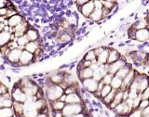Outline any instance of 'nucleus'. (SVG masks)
<instances>
[{
    "label": "nucleus",
    "mask_w": 149,
    "mask_h": 117,
    "mask_svg": "<svg viewBox=\"0 0 149 117\" xmlns=\"http://www.w3.org/2000/svg\"><path fill=\"white\" fill-rule=\"evenodd\" d=\"M47 98L49 101H54L60 99V97L64 94L63 89L59 85H54V84L49 83L47 87Z\"/></svg>",
    "instance_id": "obj_1"
},
{
    "label": "nucleus",
    "mask_w": 149,
    "mask_h": 117,
    "mask_svg": "<svg viewBox=\"0 0 149 117\" xmlns=\"http://www.w3.org/2000/svg\"><path fill=\"white\" fill-rule=\"evenodd\" d=\"M83 110L82 104H66L63 108V116H70L80 114Z\"/></svg>",
    "instance_id": "obj_2"
},
{
    "label": "nucleus",
    "mask_w": 149,
    "mask_h": 117,
    "mask_svg": "<svg viewBox=\"0 0 149 117\" xmlns=\"http://www.w3.org/2000/svg\"><path fill=\"white\" fill-rule=\"evenodd\" d=\"M126 64H127V62H125V60H122L119 58L118 60H116V62H112L110 64H107V73L115 75V73L118 72L120 68L125 66Z\"/></svg>",
    "instance_id": "obj_3"
},
{
    "label": "nucleus",
    "mask_w": 149,
    "mask_h": 117,
    "mask_svg": "<svg viewBox=\"0 0 149 117\" xmlns=\"http://www.w3.org/2000/svg\"><path fill=\"white\" fill-rule=\"evenodd\" d=\"M22 50H23V48H21V46H18L17 48L11 49L8 52V54L7 55L6 58L8 59V60L10 63L17 64L19 62V59H20V56H21V53H22Z\"/></svg>",
    "instance_id": "obj_4"
},
{
    "label": "nucleus",
    "mask_w": 149,
    "mask_h": 117,
    "mask_svg": "<svg viewBox=\"0 0 149 117\" xmlns=\"http://www.w3.org/2000/svg\"><path fill=\"white\" fill-rule=\"evenodd\" d=\"M34 59H35L34 54L31 52H28V51H26L25 49H23L21 53L18 63L20 65H28L34 62Z\"/></svg>",
    "instance_id": "obj_5"
},
{
    "label": "nucleus",
    "mask_w": 149,
    "mask_h": 117,
    "mask_svg": "<svg viewBox=\"0 0 149 117\" xmlns=\"http://www.w3.org/2000/svg\"><path fill=\"white\" fill-rule=\"evenodd\" d=\"M82 85H83V87L85 88L86 90L90 91L91 93H94L97 90L98 82L95 80V79L91 77V78L84 79V80L82 81Z\"/></svg>",
    "instance_id": "obj_6"
},
{
    "label": "nucleus",
    "mask_w": 149,
    "mask_h": 117,
    "mask_svg": "<svg viewBox=\"0 0 149 117\" xmlns=\"http://www.w3.org/2000/svg\"><path fill=\"white\" fill-rule=\"evenodd\" d=\"M11 98L13 99L14 101H18V102H25L27 100V96L25 95V93L23 92L20 87H16L15 88L13 89L12 91V94H11Z\"/></svg>",
    "instance_id": "obj_7"
},
{
    "label": "nucleus",
    "mask_w": 149,
    "mask_h": 117,
    "mask_svg": "<svg viewBox=\"0 0 149 117\" xmlns=\"http://www.w3.org/2000/svg\"><path fill=\"white\" fill-rule=\"evenodd\" d=\"M134 75H135V72L133 71L132 69H130V71L128 73V74L126 75L123 79H122V85H121L120 88L119 89L120 90H125V89H128L130 85V83L132 82L133 80V78H134Z\"/></svg>",
    "instance_id": "obj_8"
},
{
    "label": "nucleus",
    "mask_w": 149,
    "mask_h": 117,
    "mask_svg": "<svg viewBox=\"0 0 149 117\" xmlns=\"http://www.w3.org/2000/svg\"><path fill=\"white\" fill-rule=\"evenodd\" d=\"M14 30H13V34L15 35V37H20L22 35H23L25 34V32L28 29V22L22 21L20 24L16 25L15 27H13Z\"/></svg>",
    "instance_id": "obj_9"
},
{
    "label": "nucleus",
    "mask_w": 149,
    "mask_h": 117,
    "mask_svg": "<svg viewBox=\"0 0 149 117\" xmlns=\"http://www.w3.org/2000/svg\"><path fill=\"white\" fill-rule=\"evenodd\" d=\"M79 9H80V12L82 13V15L84 17L88 18V16L91 15V13L93 11V9H94V4H93V1L90 0L88 2L82 5L81 7H79Z\"/></svg>",
    "instance_id": "obj_10"
},
{
    "label": "nucleus",
    "mask_w": 149,
    "mask_h": 117,
    "mask_svg": "<svg viewBox=\"0 0 149 117\" xmlns=\"http://www.w3.org/2000/svg\"><path fill=\"white\" fill-rule=\"evenodd\" d=\"M134 38L140 41V42H144L149 38V32L147 28H143V29H139L135 31L134 34Z\"/></svg>",
    "instance_id": "obj_11"
},
{
    "label": "nucleus",
    "mask_w": 149,
    "mask_h": 117,
    "mask_svg": "<svg viewBox=\"0 0 149 117\" xmlns=\"http://www.w3.org/2000/svg\"><path fill=\"white\" fill-rule=\"evenodd\" d=\"M65 103L66 104H80L81 99L77 93H71V94L66 95V99H65Z\"/></svg>",
    "instance_id": "obj_12"
},
{
    "label": "nucleus",
    "mask_w": 149,
    "mask_h": 117,
    "mask_svg": "<svg viewBox=\"0 0 149 117\" xmlns=\"http://www.w3.org/2000/svg\"><path fill=\"white\" fill-rule=\"evenodd\" d=\"M114 110L116 111V113L119 114L120 115H126V114H128L130 113V108L128 106V104L126 103L125 101H122V102H120L119 104L116 105Z\"/></svg>",
    "instance_id": "obj_13"
},
{
    "label": "nucleus",
    "mask_w": 149,
    "mask_h": 117,
    "mask_svg": "<svg viewBox=\"0 0 149 117\" xmlns=\"http://www.w3.org/2000/svg\"><path fill=\"white\" fill-rule=\"evenodd\" d=\"M63 76H64L63 73L55 72L52 74H50V76H49V82L51 84H54V85H60V84L63 81Z\"/></svg>",
    "instance_id": "obj_14"
},
{
    "label": "nucleus",
    "mask_w": 149,
    "mask_h": 117,
    "mask_svg": "<svg viewBox=\"0 0 149 117\" xmlns=\"http://www.w3.org/2000/svg\"><path fill=\"white\" fill-rule=\"evenodd\" d=\"M122 101H123V91L120 90V89H118V90H116V95H115V98H114L113 101H112L111 103L109 104L110 108L114 109L116 105L119 104L120 102H122Z\"/></svg>",
    "instance_id": "obj_15"
},
{
    "label": "nucleus",
    "mask_w": 149,
    "mask_h": 117,
    "mask_svg": "<svg viewBox=\"0 0 149 117\" xmlns=\"http://www.w3.org/2000/svg\"><path fill=\"white\" fill-rule=\"evenodd\" d=\"M23 21V18L21 15H18V14H15V15L11 16L10 18L8 19V25L9 27H15L16 25L20 24V23Z\"/></svg>",
    "instance_id": "obj_16"
},
{
    "label": "nucleus",
    "mask_w": 149,
    "mask_h": 117,
    "mask_svg": "<svg viewBox=\"0 0 149 117\" xmlns=\"http://www.w3.org/2000/svg\"><path fill=\"white\" fill-rule=\"evenodd\" d=\"M92 73H93V71H92V70L90 67L78 69L79 78L82 79V80H84V79H87V78L92 77Z\"/></svg>",
    "instance_id": "obj_17"
},
{
    "label": "nucleus",
    "mask_w": 149,
    "mask_h": 117,
    "mask_svg": "<svg viewBox=\"0 0 149 117\" xmlns=\"http://www.w3.org/2000/svg\"><path fill=\"white\" fill-rule=\"evenodd\" d=\"M108 52H109V48H105L102 50V52L100 53L99 55L96 57V62L99 65H102V64H105L107 62V57H108Z\"/></svg>",
    "instance_id": "obj_18"
},
{
    "label": "nucleus",
    "mask_w": 149,
    "mask_h": 117,
    "mask_svg": "<svg viewBox=\"0 0 149 117\" xmlns=\"http://www.w3.org/2000/svg\"><path fill=\"white\" fill-rule=\"evenodd\" d=\"M39 48V42L36 40V41H29L28 43L24 46V48H23V49H25L26 51H28V52H31L34 54L35 51Z\"/></svg>",
    "instance_id": "obj_19"
},
{
    "label": "nucleus",
    "mask_w": 149,
    "mask_h": 117,
    "mask_svg": "<svg viewBox=\"0 0 149 117\" xmlns=\"http://www.w3.org/2000/svg\"><path fill=\"white\" fill-rule=\"evenodd\" d=\"M88 18L91 19L93 21H99L102 19V8H94L93 11L91 13V15L88 16Z\"/></svg>",
    "instance_id": "obj_20"
},
{
    "label": "nucleus",
    "mask_w": 149,
    "mask_h": 117,
    "mask_svg": "<svg viewBox=\"0 0 149 117\" xmlns=\"http://www.w3.org/2000/svg\"><path fill=\"white\" fill-rule=\"evenodd\" d=\"M10 36H11V33L5 32V31L0 32V46L7 45L10 41Z\"/></svg>",
    "instance_id": "obj_21"
},
{
    "label": "nucleus",
    "mask_w": 149,
    "mask_h": 117,
    "mask_svg": "<svg viewBox=\"0 0 149 117\" xmlns=\"http://www.w3.org/2000/svg\"><path fill=\"white\" fill-rule=\"evenodd\" d=\"M15 115L12 107H2L0 108V117H13Z\"/></svg>",
    "instance_id": "obj_22"
},
{
    "label": "nucleus",
    "mask_w": 149,
    "mask_h": 117,
    "mask_svg": "<svg viewBox=\"0 0 149 117\" xmlns=\"http://www.w3.org/2000/svg\"><path fill=\"white\" fill-rule=\"evenodd\" d=\"M120 58V55L119 52H118L116 50H111L109 49V52H108V57H107V64H110L112 62H116Z\"/></svg>",
    "instance_id": "obj_23"
},
{
    "label": "nucleus",
    "mask_w": 149,
    "mask_h": 117,
    "mask_svg": "<svg viewBox=\"0 0 149 117\" xmlns=\"http://www.w3.org/2000/svg\"><path fill=\"white\" fill-rule=\"evenodd\" d=\"M11 107L14 111L15 115H23V104L22 102H18V101L13 100Z\"/></svg>",
    "instance_id": "obj_24"
},
{
    "label": "nucleus",
    "mask_w": 149,
    "mask_h": 117,
    "mask_svg": "<svg viewBox=\"0 0 149 117\" xmlns=\"http://www.w3.org/2000/svg\"><path fill=\"white\" fill-rule=\"evenodd\" d=\"M130 69H132V68L130 67V65L126 64L125 66H123L122 68H120V69L118 70V71L115 73V76L118 77V78H120V79H123V78L128 74V73L130 71Z\"/></svg>",
    "instance_id": "obj_25"
},
{
    "label": "nucleus",
    "mask_w": 149,
    "mask_h": 117,
    "mask_svg": "<svg viewBox=\"0 0 149 117\" xmlns=\"http://www.w3.org/2000/svg\"><path fill=\"white\" fill-rule=\"evenodd\" d=\"M25 35L29 41H36L38 39V34H37V32L34 29H30V28H28L27 31L25 32Z\"/></svg>",
    "instance_id": "obj_26"
},
{
    "label": "nucleus",
    "mask_w": 149,
    "mask_h": 117,
    "mask_svg": "<svg viewBox=\"0 0 149 117\" xmlns=\"http://www.w3.org/2000/svg\"><path fill=\"white\" fill-rule=\"evenodd\" d=\"M121 85H122V79H120L116 76H113L112 78V80L110 82V86L112 88H114V89H119Z\"/></svg>",
    "instance_id": "obj_27"
},
{
    "label": "nucleus",
    "mask_w": 149,
    "mask_h": 117,
    "mask_svg": "<svg viewBox=\"0 0 149 117\" xmlns=\"http://www.w3.org/2000/svg\"><path fill=\"white\" fill-rule=\"evenodd\" d=\"M116 90L118 89H114V88H112V90L107 94L104 98H102V100H104V102L105 104H110L112 101H113L114 100V98H115V95H116Z\"/></svg>",
    "instance_id": "obj_28"
},
{
    "label": "nucleus",
    "mask_w": 149,
    "mask_h": 117,
    "mask_svg": "<svg viewBox=\"0 0 149 117\" xmlns=\"http://www.w3.org/2000/svg\"><path fill=\"white\" fill-rule=\"evenodd\" d=\"M50 102H51V108H52L53 111H62L65 105V102H63L59 100L50 101Z\"/></svg>",
    "instance_id": "obj_29"
},
{
    "label": "nucleus",
    "mask_w": 149,
    "mask_h": 117,
    "mask_svg": "<svg viewBox=\"0 0 149 117\" xmlns=\"http://www.w3.org/2000/svg\"><path fill=\"white\" fill-rule=\"evenodd\" d=\"M16 42H17V44H18L19 46H21V48H24V46L28 43V42H29V40H28V38H27L25 34H24V35L20 36V37H17Z\"/></svg>",
    "instance_id": "obj_30"
},
{
    "label": "nucleus",
    "mask_w": 149,
    "mask_h": 117,
    "mask_svg": "<svg viewBox=\"0 0 149 117\" xmlns=\"http://www.w3.org/2000/svg\"><path fill=\"white\" fill-rule=\"evenodd\" d=\"M36 106V109L37 111H42L44 108H46L47 105H46V101L44 100V99H40V100H37L36 102L35 103Z\"/></svg>",
    "instance_id": "obj_31"
},
{
    "label": "nucleus",
    "mask_w": 149,
    "mask_h": 117,
    "mask_svg": "<svg viewBox=\"0 0 149 117\" xmlns=\"http://www.w3.org/2000/svg\"><path fill=\"white\" fill-rule=\"evenodd\" d=\"M13 100L11 99H1L0 98V108L2 107H11Z\"/></svg>",
    "instance_id": "obj_32"
},
{
    "label": "nucleus",
    "mask_w": 149,
    "mask_h": 117,
    "mask_svg": "<svg viewBox=\"0 0 149 117\" xmlns=\"http://www.w3.org/2000/svg\"><path fill=\"white\" fill-rule=\"evenodd\" d=\"M111 90H112V87H111L110 85H104V87H102V90L100 92V97L101 98H104Z\"/></svg>",
    "instance_id": "obj_33"
},
{
    "label": "nucleus",
    "mask_w": 149,
    "mask_h": 117,
    "mask_svg": "<svg viewBox=\"0 0 149 117\" xmlns=\"http://www.w3.org/2000/svg\"><path fill=\"white\" fill-rule=\"evenodd\" d=\"M84 60H88V62H94V60H96V55L94 54V51L91 50V51H88V52H87Z\"/></svg>",
    "instance_id": "obj_34"
},
{
    "label": "nucleus",
    "mask_w": 149,
    "mask_h": 117,
    "mask_svg": "<svg viewBox=\"0 0 149 117\" xmlns=\"http://www.w3.org/2000/svg\"><path fill=\"white\" fill-rule=\"evenodd\" d=\"M113 74H111V73H105L104 75V77L102 78V82L104 84V85H110V82H111V80H112V78H113Z\"/></svg>",
    "instance_id": "obj_35"
},
{
    "label": "nucleus",
    "mask_w": 149,
    "mask_h": 117,
    "mask_svg": "<svg viewBox=\"0 0 149 117\" xmlns=\"http://www.w3.org/2000/svg\"><path fill=\"white\" fill-rule=\"evenodd\" d=\"M133 28H134L135 30H139V29H143V28H147V22H146V21H140L135 25H133Z\"/></svg>",
    "instance_id": "obj_36"
},
{
    "label": "nucleus",
    "mask_w": 149,
    "mask_h": 117,
    "mask_svg": "<svg viewBox=\"0 0 149 117\" xmlns=\"http://www.w3.org/2000/svg\"><path fill=\"white\" fill-rule=\"evenodd\" d=\"M102 8L109 9V10H111V9L113 8L114 5H115V3L111 2V1H107V0H102Z\"/></svg>",
    "instance_id": "obj_37"
},
{
    "label": "nucleus",
    "mask_w": 149,
    "mask_h": 117,
    "mask_svg": "<svg viewBox=\"0 0 149 117\" xmlns=\"http://www.w3.org/2000/svg\"><path fill=\"white\" fill-rule=\"evenodd\" d=\"M70 40V35L67 34V33H63V35H60V38H59V42L61 43H66Z\"/></svg>",
    "instance_id": "obj_38"
},
{
    "label": "nucleus",
    "mask_w": 149,
    "mask_h": 117,
    "mask_svg": "<svg viewBox=\"0 0 149 117\" xmlns=\"http://www.w3.org/2000/svg\"><path fill=\"white\" fill-rule=\"evenodd\" d=\"M128 117H143L142 111L139 109H134L132 113L129 114Z\"/></svg>",
    "instance_id": "obj_39"
},
{
    "label": "nucleus",
    "mask_w": 149,
    "mask_h": 117,
    "mask_svg": "<svg viewBox=\"0 0 149 117\" xmlns=\"http://www.w3.org/2000/svg\"><path fill=\"white\" fill-rule=\"evenodd\" d=\"M140 97H141V100H148L149 97V87L146 88L143 92L140 93Z\"/></svg>",
    "instance_id": "obj_40"
},
{
    "label": "nucleus",
    "mask_w": 149,
    "mask_h": 117,
    "mask_svg": "<svg viewBox=\"0 0 149 117\" xmlns=\"http://www.w3.org/2000/svg\"><path fill=\"white\" fill-rule=\"evenodd\" d=\"M148 104H149V102H148V100H141V101H140V103L138 105V109L139 110H143L144 108H146V107H148Z\"/></svg>",
    "instance_id": "obj_41"
},
{
    "label": "nucleus",
    "mask_w": 149,
    "mask_h": 117,
    "mask_svg": "<svg viewBox=\"0 0 149 117\" xmlns=\"http://www.w3.org/2000/svg\"><path fill=\"white\" fill-rule=\"evenodd\" d=\"M16 14V11H15V9H8V11H7V14H6V17L7 19H8V18H10L11 16H13V15H15Z\"/></svg>",
    "instance_id": "obj_42"
},
{
    "label": "nucleus",
    "mask_w": 149,
    "mask_h": 117,
    "mask_svg": "<svg viewBox=\"0 0 149 117\" xmlns=\"http://www.w3.org/2000/svg\"><path fill=\"white\" fill-rule=\"evenodd\" d=\"M93 4H94V8H102V0H94Z\"/></svg>",
    "instance_id": "obj_43"
},
{
    "label": "nucleus",
    "mask_w": 149,
    "mask_h": 117,
    "mask_svg": "<svg viewBox=\"0 0 149 117\" xmlns=\"http://www.w3.org/2000/svg\"><path fill=\"white\" fill-rule=\"evenodd\" d=\"M104 46H99V48H95L94 50H93V51H94V54L96 55V57H97V56L99 55L100 53H102V50H104Z\"/></svg>",
    "instance_id": "obj_44"
},
{
    "label": "nucleus",
    "mask_w": 149,
    "mask_h": 117,
    "mask_svg": "<svg viewBox=\"0 0 149 117\" xmlns=\"http://www.w3.org/2000/svg\"><path fill=\"white\" fill-rule=\"evenodd\" d=\"M90 0H76V2H77V5L78 7H81L82 5H84L85 3L88 2Z\"/></svg>",
    "instance_id": "obj_45"
},
{
    "label": "nucleus",
    "mask_w": 149,
    "mask_h": 117,
    "mask_svg": "<svg viewBox=\"0 0 149 117\" xmlns=\"http://www.w3.org/2000/svg\"><path fill=\"white\" fill-rule=\"evenodd\" d=\"M53 117H63V114L61 111H54Z\"/></svg>",
    "instance_id": "obj_46"
},
{
    "label": "nucleus",
    "mask_w": 149,
    "mask_h": 117,
    "mask_svg": "<svg viewBox=\"0 0 149 117\" xmlns=\"http://www.w3.org/2000/svg\"><path fill=\"white\" fill-rule=\"evenodd\" d=\"M8 11V8L5 7V8H0V16H6Z\"/></svg>",
    "instance_id": "obj_47"
},
{
    "label": "nucleus",
    "mask_w": 149,
    "mask_h": 117,
    "mask_svg": "<svg viewBox=\"0 0 149 117\" xmlns=\"http://www.w3.org/2000/svg\"><path fill=\"white\" fill-rule=\"evenodd\" d=\"M7 2H8V0H0V8L6 7Z\"/></svg>",
    "instance_id": "obj_48"
},
{
    "label": "nucleus",
    "mask_w": 149,
    "mask_h": 117,
    "mask_svg": "<svg viewBox=\"0 0 149 117\" xmlns=\"http://www.w3.org/2000/svg\"><path fill=\"white\" fill-rule=\"evenodd\" d=\"M35 117H48V114H39L36 115Z\"/></svg>",
    "instance_id": "obj_49"
},
{
    "label": "nucleus",
    "mask_w": 149,
    "mask_h": 117,
    "mask_svg": "<svg viewBox=\"0 0 149 117\" xmlns=\"http://www.w3.org/2000/svg\"><path fill=\"white\" fill-rule=\"evenodd\" d=\"M107 1H111V2H113V3H115L116 0H107Z\"/></svg>",
    "instance_id": "obj_50"
},
{
    "label": "nucleus",
    "mask_w": 149,
    "mask_h": 117,
    "mask_svg": "<svg viewBox=\"0 0 149 117\" xmlns=\"http://www.w3.org/2000/svg\"><path fill=\"white\" fill-rule=\"evenodd\" d=\"M143 117H149V115L148 116H143Z\"/></svg>",
    "instance_id": "obj_51"
},
{
    "label": "nucleus",
    "mask_w": 149,
    "mask_h": 117,
    "mask_svg": "<svg viewBox=\"0 0 149 117\" xmlns=\"http://www.w3.org/2000/svg\"><path fill=\"white\" fill-rule=\"evenodd\" d=\"M0 24H1V22H0Z\"/></svg>",
    "instance_id": "obj_52"
}]
</instances>
